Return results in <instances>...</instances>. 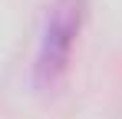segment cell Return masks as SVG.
<instances>
[{
    "label": "cell",
    "mask_w": 122,
    "mask_h": 119,
    "mask_svg": "<svg viewBox=\"0 0 122 119\" xmlns=\"http://www.w3.org/2000/svg\"><path fill=\"white\" fill-rule=\"evenodd\" d=\"M82 10H86V0H56L50 7L40 53L33 63V79H36L40 89H53L63 79L66 66H69L73 43H76L79 27H82Z\"/></svg>",
    "instance_id": "1"
}]
</instances>
